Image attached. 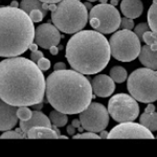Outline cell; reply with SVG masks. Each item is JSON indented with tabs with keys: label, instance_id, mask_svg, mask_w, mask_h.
Wrapping results in <instances>:
<instances>
[{
	"label": "cell",
	"instance_id": "5bb4252c",
	"mask_svg": "<svg viewBox=\"0 0 157 157\" xmlns=\"http://www.w3.org/2000/svg\"><path fill=\"white\" fill-rule=\"evenodd\" d=\"M91 87L97 97L108 98L115 89V82L109 75H98L91 80Z\"/></svg>",
	"mask_w": 157,
	"mask_h": 157
},
{
	"label": "cell",
	"instance_id": "5b68a950",
	"mask_svg": "<svg viewBox=\"0 0 157 157\" xmlns=\"http://www.w3.org/2000/svg\"><path fill=\"white\" fill-rule=\"evenodd\" d=\"M42 6L52 11V22L65 34H75L87 24L88 11L80 0H62L58 4L43 2Z\"/></svg>",
	"mask_w": 157,
	"mask_h": 157
},
{
	"label": "cell",
	"instance_id": "e575fe53",
	"mask_svg": "<svg viewBox=\"0 0 157 157\" xmlns=\"http://www.w3.org/2000/svg\"><path fill=\"white\" fill-rule=\"evenodd\" d=\"M49 52H50V54H52V55L57 56V55H58V52H59V48H58L57 46H52V47L49 48Z\"/></svg>",
	"mask_w": 157,
	"mask_h": 157
},
{
	"label": "cell",
	"instance_id": "f6af8a7d",
	"mask_svg": "<svg viewBox=\"0 0 157 157\" xmlns=\"http://www.w3.org/2000/svg\"><path fill=\"white\" fill-rule=\"evenodd\" d=\"M87 1H89V2H94V1H97V0H87Z\"/></svg>",
	"mask_w": 157,
	"mask_h": 157
},
{
	"label": "cell",
	"instance_id": "44dd1931",
	"mask_svg": "<svg viewBox=\"0 0 157 157\" xmlns=\"http://www.w3.org/2000/svg\"><path fill=\"white\" fill-rule=\"evenodd\" d=\"M49 120L52 121V125L57 126L58 128L60 127H65L68 121V117L67 114L63 112H60L58 110H52V112L49 113Z\"/></svg>",
	"mask_w": 157,
	"mask_h": 157
},
{
	"label": "cell",
	"instance_id": "ba28073f",
	"mask_svg": "<svg viewBox=\"0 0 157 157\" xmlns=\"http://www.w3.org/2000/svg\"><path fill=\"white\" fill-rule=\"evenodd\" d=\"M89 23L101 34H111L121 26V15L112 4L100 3L94 6L88 14Z\"/></svg>",
	"mask_w": 157,
	"mask_h": 157
},
{
	"label": "cell",
	"instance_id": "60d3db41",
	"mask_svg": "<svg viewBox=\"0 0 157 157\" xmlns=\"http://www.w3.org/2000/svg\"><path fill=\"white\" fill-rule=\"evenodd\" d=\"M108 135H109V133H107V132H106V131L102 130V131H101V135H100V137H108Z\"/></svg>",
	"mask_w": 157,
	"mask_h": 157
},
{
	"label": "cell",
	"instance_id": "d590c367",
	"mask_svg": "<svg viewBox=\"0 0 157 157\" xmlns=\"http://www.w3.org/2000/svg\"><path fill=\"white\" fill-rule=\"evenodd\" d=\"M33 109L34 110H41V109L43 108V103H37V104H35V105H33L32 106Z\"/></svg>",
	"mask_w": 157,
	"mask_h": 157
},
{
	"label": "cell",
	"instance_id": "ee69618b",
	"mask_svg": "<svg viewBox=\"0 0 157 157\" xmlns=\"http://www.w3.org/2000/svg\"><path fill=\"white\" fill-rule=\"evenodd\" d=\"M98 1H100L101 3H107L108 0H98Z\"/></svg>",
	"mask_w": 157,
	"mask_h": 157
},
{
	"label": "cell",
	"instance_id": "d6a6232c",
	"mask_svg": "<svg viewBox=\"0 0 157 157\" xmlns=\"http://www.w3.org/2000/svg\"><path fill=\"white\" fill-rule=\"evenodd\" d=\"M54 69H55V70H63V69H66V65H65V63H63V62H58V63H56V64H55Z\"/></svg>",
	"mask_w": 157,
	"mask_h": 157
},
{
	"label": "cell",
	"instance_id": "484cf974",
	"mask_svg": "<svg viewBox=\"0 0 157 157\" xmlns=\"http://www.w3.org/2000/svg\"><path fill=\"white\" fill-rule=\"evenodd\" d=\"M147 30H149V24L147 23H139L138 25L135 26V29H134V33L136 34V36L139 38V40H143V35L145 34Z\"/></svg>",
	"mask_w": 157,
	"mask_h": 157
},
{
	"label": "cell",
	"instance_id": "8d00e7d4",
	"mask_svg": "<svg viewBox=\"0 0 157 157\" xmlns=\"http://www.w3.org/2000/svg\"><path fill=\"white\" fill-rule=\"evenodd\" d=\"M71 125H72L75 128H80L81 126H82V125H81V121H80V118H78V120H73Z\"/></svg>",
	"mask_w": 157,
	"mask_h": 157
},
{
	"label": "cell",
	"instance_id": "ffe728a7",
	"mask_svg": "<svg viewBox=\"0 0 157 157\" xmlns=\"http://www.w3.org/2000/svg\"><path fill=\"white\" fill-rule=\"evenodd\" d=\"M20 9L23 10V11L26 13V14H29L32 11L34 10H40L42 11L44 14H47L46 10L43 9L42 2L40 0H22L20 2Z\"/></svg>",
	"mask_w": 157,
	"mask_h": 157
},
{
	"label": "cell",
	"instance_id": "74e56055",
	"mask_svg": "<svg viewBox=\"0 0 157 157\" xmlns=\"http://www.w3.org/2000/svg\"><path fill=\"white\" fill-rule=\"evenodd\" d=\"M38 46H39V45H38L37 43H32V44L29 45L30 52H36V50H38Z\"/></svg>",
	"mask_w": 157,
	"mask_h": 157
},
{
	"label": "cell",
	"instance_id": "d4e9b609",
	"mask_svg": "<svg viewBox=\"0 0 157 157\" xmlns=\"http://www.w3.org/2000/svg\"><path fill=\"white\" fill-rule=\"evenodd\" d=\"M17 115H18L20 121H27L32 117L33 111L29 108H27V106H22V107H18Z\"/></svg>",
	"mask_w": 157,
	"mask_h": 157
},
{
	"label": "cell",
	"instance_id": "277c9868",
	"mask_svg": "<svg viewBox=\"0 0 157 157\" xmlns=\"http://www.w3.org/2000/svg\"><path fill=\"white\" fill-rule=\"evenodd\" d=\"M35 26L29 15L13 6L0 7V57L22 55L35 39Z\"/></svg>",
	"mask_w": 157,
	"mask_h": 157
},
{
	"label": "cell",
	"instance_id": "9a60e30c",
	"mask_svg": "<svg viewBox=\"0 0 157 157\" xmlns=\"http://www.w3.org/2000/svg\"><path fill=\"white\" fill-rule=\"evenodd\" d=\"M42 126V127H48L52 128V124L50 121L49 117H47L44 113H42L39 110L33 111V115L29 120L27 121H20V128L23 130L24 133H26L30 128Z\"/></svg>",
	"mask_w": 157,
	"mask_h": 157
},
{
	"label": "cell",
	"instance_id": "52a82bcc",
	"mask_svg": "<svg viewBox=\"0 0 157 157\" xmlns=\"http://www.w3.org/2000/svg\"><path fill=\"white\" fill-rule=\"evenodd\" d=\"M111 56L121 62H131L139 56L141 46L140 40L135 33L129 29L115 32L110 38Z\"/></svg>",
	"mask_w": 157,
	"mask_h": 157
},
{
	"label": "cell",
	"instance_id": "3957f363",
	"mask_svg": "<svg viewBox=\"0 0 157 157\" xmlns=\"http://www.w3.org/2000/svg\"><path fill=\"white\" fill-rule=\"evenodd\" d=\"M108 40L98 30H80L66 45V59L73 70L83 75L101 72L110 61Z\"/></svg>",
	"mask_w": 157,
	"mask_h": 157
},
{
	"label": "cell",
	"instance_id": "7a4b0ae2",
	"mask_svg": "<svg viewBox=\"0 0 157 157\" xmlns=\"http://www.w3.org/2000/svg\"><path fill=\"white\" fill-rule=\"evenodd\" d=\"M47 102L65 114H78L93 98L91 83L75 70H55L46 78Z\"/></svg>",
	"mask_w": 157,
	"mask_h": 157
},
{
	"label": "cell",
	"instance_id": "7402d4cb",
	"mask_svg": "<svg viewBox=\"0 0 157 157\" xmlns=\"http://www.w3.org/2000/svg\"><path fill=\"white\" fill-rule=\"evenodd\" d=\"M148 24L152 32L157 35V0H153L148 11Z\"/></svg>",
	"mask_w": 157,
	"mask_h": 157
},
{
	"label": "cell",
	"instance_id": "836d02e7",
	"mask_svg": "<svg viewBox=\"0 0 157 157\" xmlns=\"http://www.w3.org/2000/svg\"><path fill=\"white\" fill-rule=\"evenodd\" d=\"M67 133L69 134V135H75V128L73 127L72 125H70V126H67Z\"/></svg>",
	"mask_w": 157,
	"mask_h": 157
},
{
	"label": "cell",
	"instance_id": "30bf717a",
	"mask_svg": "<svg viewBox=\"0 0 157 157\" xmlns=\"http://www.w3.org/2000/svg\"><path fill=\"white\" fill-rule=\"evenodd\" d=\"M80 121L84 130L101 132L109 124V112L103 104L93 102L80 113Z\"/></svg>",
	"mask_w": 157,
	"mask_h": 157
},
{
	"label": "cell",
	"instance_id": "cb8c5ba5",
	"mask_svg": "<svg viewBox=\"0 0 157 157\" xmlns=\"http://www.w3.org/2000/svg\"><path fill=\"white\" fill-rule=\"evenodd\" d=\"M143 40L147 45L151 47L152 50H157V35L152 30H147L143 35Z\"/></svg>",
	"mask_w": 157,
	"mask_h": 157
},
{
	"label": "cell",
	"instance_id": "2e32d148",
	"mask_svg": "<svg viewBox=\"0 0 157 157\" xmlns=\"http://www.w3.org/2000/svg\"><path fill=\"white\" fill-rule=\"evenodd\" d=\"M121 11L127 18H138L144 11L143 2L140 0H121Z\"/></svg>",
	"mask_w": 157,
	"mask_h": 157
},
{
	"label": "cell",
	"instance_id": "d6986e66",
	"mask_svg": "<svg viewBox=\"0 0 157 157\" xmlns=\"http://www.w3.org/2000/svg\"><path fill=\"white\" fill-rule=\"evenodd\" d=\"M26 135L29 138H58L59 137V134L56 132L52 128L42 127V126L30 128L26 132Z\"/></svg>",
	"mask_w": 157,
	"mask_h": 157
},
{
	"label": "cell",
	"instance_id": "9c48e42d",
	"mask_svg": "<svg viewBox=\"0 0 157 157\" xmlns=\"http://www.w3.org/2000/svg\"><path fill=\"white\" fill-rule=\"evenodd\" d=\"M109 115L115 121H133L138 117L139 106L132 95L118 93L109 100Z\"/></svg>",
	"mask_w": 157,
	"mask_h": 157
},
{
	"label": "cell",
	"instance_id": "f35d334b",
	"mask_svg": "<svg viewBox=\"0 0 157 157\" xmlns=\"http://www.w3.org/2000/svg\"><path fill=\"white\" fill-rule=\"evenodd\" d=\"M41 2H46V3H57V2H60L62 0H40Z\"/></svg>",
	"mask_w": 157,
	"mask_h": 157
},
{
	"label": "cell",
	"instance_id": "8992f818",
	"mask_svg": "<svg viewBox=\"0 0 157 157\" xmlns=\"http://www.w3.org/2000/svg\"><path fill=\"white\" fill-rule=\"evenodd\" d=\"M128 91L140 103L157 101V71L150 68H138L129 75Z\"/></svg>",
	"mask_w": 157,
	"mask_h": 157
},
{
	"label": "cell",
	"instance_id": "4fadbf2b",
	"mask_svg": "<svg viewBox=\"0 0 157 157\" xmlns=\"http://www.w3.org/2000/svg\"><path fill=\"white\" fill-rule=\"evenodd\" d=\"M17 110V106H13L0 98V131L11 130L18 124Z\"/></svg>",
	"mask_w": 157,
	"mask_h": 157
},
{
	"label": "cell",
	"instance_id": "f1b7e54d",
	"mask_svg": "<svg viewBox=\"0 0 157 157\" xmlns=\"http://www.w3.org/2000/svg\"><path fill=\"white\" fill-rule=\"evenodd\" d=\"M0 137H1V138H23V137H25V136L22 135L21 133L17 132L16 130L12 131V129H11V130L6 131V132L2 134Z\"/></svg>",
	"mask_w": 157,
	"mask_h": 157
},
{
	"label": "cell",
	"instance_id": "83f0119b",
	"mask_svg": "<svg viewBox=\"0 0 157 157\" xmlns=\"http://www.w3.org/2000/svg\"><path fill=\"white\" fill-rule=\"evenodd\" d=\"M120 27H121V29H129V30H131L134 27L133 19L127 18V17H125V18H121V26Z\"/></svg>",
	"mask_w": 157,
	"mask_h": 157
},
{
	"label": "cell",
	"instance_id": "ab89813d",
	"mask_svg": "<svg viewBox=\"0 0 157 157\" xmlns=\"http://www.w3.org/2000/svg\"><path fill=\"white\" fill-rule=\"evenodd\" d=\"M84 4H85L86 9H87V11H90V10L93 7V6H92V4H91L89 1H88V2H86V3H84Z\"/></svg>",
	"mask_w": 157,
	"mask_h": 157
},
{
	"label": "cell",
	"instance_id": "8fae6325",
	"mask_svg": "<svg viewBox=\"0 0 157 157\" xmlns=\"http://www.w3.org/2000/svg\"><path fill=\"white\" fill-rule=\"evenodd\" d=\"M108 137L110 138H153L151 130L141 124L124 121L115 126L110 131Z\"/></svg>",
	"mask_w": 157,
	"mask_h": 157
},
{
	"label": "cell",
	"instance_id": "b9f144b4",
	"mask_svg": "<svg viewBox=\"0 0 157 157\" xmlns=\"http://www.w3.org/2000/svg\"><path fill=\"white\" fill-rule=\"evenodd\" d=\"M11 6H13V7H18L19 6V3L16 1V0H14V1L11 2Z\"/></svg>",
	"mask_w": 157,
	"mask_h": 157
},
{
	"label": "cell",
	"instance_id": "ac0fdd59",
	"mask_svg": "<svg viewBox=\"0 0 157 157\" xmlns=\"http://www.w3.org/2000/svg\"><path fill=\"white\" fill-rule=\"evenodd\" d=\"M139 123L151 131L157 130V112H155V106L152 103L146 107V110L140 115Z\"/></svg>",
	"mask_w": 157,
	"mask_h": 157
},
{
	"label": "cell",
	"instance_id": "7bdbcfd3",
	"mask_svg": "<svg viewBox=\"0 0 157 157\" xmlns=\"http://www.w3.org/2000/svg\"><path fill=\"white\" fill-rule=\"evenodd\" d=\"M111 1V3L110 4H112V6H117V3H118V1H120V0H110Z\"/></svg>",
	"mask_w": 157,
	"mask_h": 157
},
{
	"label": "cell",
	"instance_id": "e0dca14e",
	"mask_svg": "<svg viewBox=\"0 0 157 157\" xmlns=\"http://www.w3.org/2000/svg\"><path fill=\"white\" fill-rule=\"evenodd\" d=\"M138 58L144 66L157 70V50H152L151 47L146 44L145 46H141Z\"/></svg>",
	"mask_w": 157,
	"mask_h": 157
},
{
	"label": "cell",
	"instance_id": "6da1fadb",
	"mask_svg": "<svg viewBox=\"0 0 157 157\" xmlns=\"http://www.w3.org/2000/svg\"><path fill=\"white\" fill-rule=\"evenodd\" d=\"M46 81L37 63L22 57L6 58L0 62V98L13 106L41 103Z\"/></svg>",
	"mask_w": 157,
	"mask_h": 157
},
{
	"label": "cell",
	"instance_id": "4dcf8cb0",
	"mask_svg": "<svg viewBox=\"0 0 157 157\" xmlns=\"http://www.w3.org/2000/svg\"><path fill=\"white\" fill-rule=\"evenodd\" d=\"M75 138H98L100 135L97 134L95 132H91V131H88V132H85V133H81V134H77V135H73Z\"/></svg>",
	"mask_w": 157,
	"mask_h": 157
},
{
	"label": "cell",
	"instance_id": "7c38bea8",
	"mask_svg": "<svg viewBox=\"0 0 157 157\" xmlns=\"http://www.w3.org/2000/svg\"><path fill=\"white\" fill-rule=\"evenodd\" d=\"M61 37L59 29L54 23H43L35 29V42L40 47L48 49L52 46H57L60 43Z\"/></svg>",
	"mask_w": 157,
	"mask_h": 157
},
{
	"label": "cell",
	"instance_id": "603a6c76",
	"mask_svg": "<svg viewBox=\"0 0 157 157\" xmlns=\"http://www.w3.org/2000/svg\"><path fill=\"white\" fill-rule=\"evenodd\" d=\"M127 70L121 66H114L110 70V77L115 83H123L127 80Z\"/></svg>",
	"mask_w": 157,
	"mask_h": 157
},
{
	"label": "cell",
	"instance_id": "4316f807",
	"mask_svg": "<svg viewBox=\"0 0 157 157\" xmlns=\"http://www.w3.org/2000/svg\"><path fill=\"white\" fill-rule=\"evenodd\" d=\"M29 15L33 22H41L42 19L44 18L46 14H44V13L42 11H40V10H34V11L30 12Z\"/></svg>",
	"mask_w": 157,
	"mask_h": 157
},
{
	"label": "cell",
	"instance_id": "1f68e13d",
	"mask_svg": "<svg viewBox=\"0 0 157 157\" xmlns=\"http://www.w3.org/2000/svg\"><path fill=\"white\" fill-rule=\"evenodd\" d=\"M43 52L40 50H36V52H30V60L34 61L35 63H37L41 58H43Z\"/></svg>",
	"mask_w": 157,
	"mask_h": 157
},
{
	"label": "cell",
	"instance_id": "f546056e",
	"mask_svg": "<svg viewBox=\"0 0 157 157\" xmlns=\"http://www.w3.org/2000/svg\"><path fill=\"white\" fill-rule=\"evenodd\" d=\"M37 65H38V67L42 70V71H46V70H48L50 68V61L48 59H46V58L43 57L37 62Z\"/></svg>",
	"mask_w": 157,
	"mask_h": 157
}]
</instances>
